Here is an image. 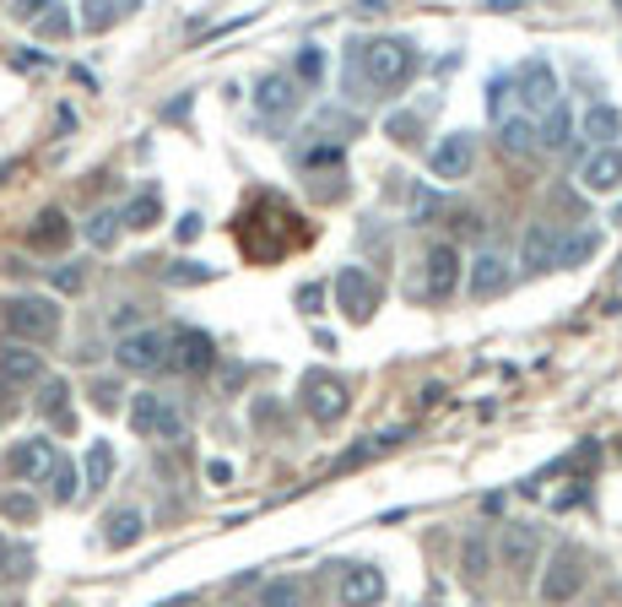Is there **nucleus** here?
I'll list each match as a JSON object with an SVG mask.
<instances>
[{"instance_id": "aec40b11", "label": "nucleus", "mask_w": 622, "mask_h": 607, "mask_svg": "<svg viewBox=\"0 0 622 607\" xmlns=\"http://www.w3.org/2000/svg\"><path fill=\"white\" fill-rule=\"evenodd\" d=\"M146 538V516L135 510V505H124V510H114L109 521H103V542L120 553V548H135V542Z\"/></svg>"}, {"instance_id": "f257e3e1", "label": "nucleus", "mask_w": 622, "mask_h": 607, "mask_svg": "<svg viewBox=\"0 0 622 607\" xmlns=\"http://www.w3.org/2000/svg\"><path fill=\"white\" fill-rule=\"evenodd\" d=\"M417 66H423V55H417V44L406 33H373V39H358L347 50V76L352 82H369L373 93L406 87Z\"/></svg>"}, {"instance_id": "6ab92c4d", "label": "nucleus", "mask_w": 622, "mask_h": 607, "mask_svg": "<svg viewBox=\"0 0 622 607\" xmlns=\"http://www.w3.org/2000/svg\"><path fill=\"white\" fill-rule=\"evenodd\" d=\"M509 288V261L498 256V250H482L471 267H466V293L471 299H498Z\"/></svg>"}, {"instance_id": "2eb2a0df", "label": "nucleus", "mask_w": 622, "mask_h": 607, "mask_svg": "<svg viewBox=\"0 0 622 607\" xmlns=\"http://www.w3.org/2000/svg\"><path fill=\"white\" fill-rule=\"evenodd\" d=\"M579 185H585L590 196H612V191H622V152L618 147H596V152L579 163Z\"/></svg>"}, {"instance_id": "72a5a7b5", "label": "nucleus", "mask_w": 622, "mask_h": 607, "mask_svg": "<svg viewBox=\"0 0 622 607\" xmlns=\"http://www.w3.org/2000/svg\"><path fill=\"white\" fill-rule=\"evenodd\" d=\"M120 212H98L92 223H87V245H98V250H109L114 239H120Z\"/></svg>"}, {"instance_id": "393cba45", "label": "nucleus", "mask_w": 622, "mask_h": 607, "mask_svg": "<svg viewBox=\"0 0 622 607\" xmlns=\"http://www.w3.org/2000/svg\"><path fill=\"white\" fill-rule=\"evenodd\" d=\"M585 136H590L596 147H612L622 136V115L612 104H590V109H585Z\"/></svg>"}, {"instance_id": "5701e85b", "label": "nucleus", "mask_w": 622, "mask_h": 607, "mask_svg": "<svg viewBox=\"0 0 622 607\" xmlns=\"http://www.w3.org/2000/svg\"><path fill=\"white\" fill-rule=\"evenodd\" d=\"M596 250H601V228H574L558 245V267H585L596 261Z\"/></svg>"}, {"instance_id": "c9c22d12", "label": "nucleus", "mask_w": 622, "mask_h": 607, "mask_svg": "<svg viewBox=\"0 0 622 607\" xmlns=\"http://www.w3.org/2000/svg\"><path fill=\"white\" fill-rule=\"evenodd\" d=\"M384 136L401 141V147H412V141L423 136V120H417V115H390V120H384Z\"/></svg>"}, {"instance_id": "58836bf2", "label": "nucleus", "mask_w": 622, "mask_h": 607, "mask_svg": "<svg viewBox=\"0 0 622 607\" xmlns=\"http://www.w3.org/2000/svg\"><path fill=\"white\" fill-rule=\"evenodd\" d=\"M39 33L61 39V33H70V17H65V11H39Z\"/></svg>"}, {"instance_id": "4be33fe9", "label": "nucleus", "mask_w": 622, "mask_h": 607, "mask_svg": "<svg viewBox=\"0 0 622 607\" xmlns=\"http://www.w3.org/2000/svg\"><path fill=\"white\" fill-rule=\"evenodd\" d=\"M568 136H574V115H568V104H553L542 120H536V147H547V152H563L568 147Z\"/></svg>"}, {"instance_id": "c756f323", "label": "nucleus", "mask_w": 622, "mask_h": 607, "mask_svg": "<svg viewBox=\"0 0 622 607\" xmlns=\"http://www.w3.org/2000/svg\"><path fill=\"white\" fill-rule=\"evenodd\" d=\"M44 483H50V499H55V505H70V499L81 494V488H76V483H81V477H76V462H65V456H55V467L44 473Z\"/></svg>"}, {"instance_id": "dca6fc26", "label": "nucleus", "mask_w": 622, "mask_h": 607, "mask_svg": "<svg viewBox=\"0 0 622 607\" xmlns=\"http://www.w3.org/2000/svg\"><path fill=\"white\" fill-rule=\"evenodd\" d=\"M254 109H260L265 120H282V115H293V109H298V82H293L287 71H271V76H260V87H254Z\"/></svg>"}, {"instance_id": "20e7f679", "label": "nucleus", "mask_w": 622, "mask_h": 607, "mask_svg": "<svg viewBox=\"0 0 622 607\" xmlns=\"http://www.w3.org/2000/svg\"><path fill=\"white\" fill-rule=\"evenodd\" d=\"M585 581H590V559H585V548L563 542L558 553H553V564H547V575H542V603L547 607L574 603V597L585 592Z\"/></svg>"}, {"instance_id": "1a4fd4ad", "label": "nucleus", "mask_w": 622, "mask_h": 607, "mask_svg": "<svg viewBox=\"0 0 622 607\" xmlns=\"http://www.w3.org/2000/svg\"><path fill=\"white\" fill-rule=\"evenodd\" d=\"M428 169H434V180H444V185L466 180V174L477 169V136H466V131L438 136L434 152H428Z\"/></svg>"}, {"instance_id": "6e6552de", "label": "nucleus", "mask_w": 622, "mask_h": 607, "mask_svg": "<svg viewBox=\"0 0 622 607\" xmlns=\"http://www.w3.org/2000/svg\"><path fill=\"white\" fill-rule=\"evenodd\" d=\"M347 407H352V397H347V386L330 369H309L304 375V412H309L314 423H341Z\"/></svg>"}, {"instance_id": "9b49d317", "label": "nucleus", "mask_w": 622, "mask_h": 607, "mask_svg": "<svg viewBox=\"0 0 622 607\" xmlns=\"http://www.w3.org/2000/svg\"><path fill=\"white\" fill-rule=\"evenodd\" d=\"M384 592H390V581H384L379 564H347V570H341V586H336V603L341 607H379Z\"/></svg>"}, {"instance_id": "412c9836", "label": "nucleus", "mask_w": 622, "mask_h": 607, "mask_svg": "<svg viewBox=\"0 0 622 607\" xmlns=\"http://www.w3.org/2000/svg\"><path fill=\"white\" fill-rule=\"evenodd\" d=\"M488 570H493V542H488V532H471V538L460 542V575H466L471 586H482Z\"/></svg>"}, {"instance_id": "f704fd0d", "label": "nucleus", "mask_w": 622, "mask_h": 607, "mask_svg": "<svg viewBox=\"0 0 622 607\" xmlns=\"http://www.w3.org/2000/svg\"><path fill=\"white\" fill-rule=\"evenodd\" d=\"M0 516L17 521V527H33V521H39V505H33L28 494H6V499H0Z\"/></svg>"}, {"instance_id": "c85d7f7f", "label": "nucleus", "mask_w": 622, "mask_h": 607, "mask_svg": "<svg viewBox=\"0 0 622 607\" xmlns=\"http://www.w3.org/2000/svg\"><path fill=\"white\" fill-rule=\"evenodd\" d=\"M260 607H304V581H298V575L265 581V586H260Z\"/></svg>"}, {"instance_id": "7ed1b4c3", "label": "nucleus", "mask_w": 622, "mask_h": 607, "mask_svg": "<svg viewBox=\"0 0 622 607\" xmlns=\"http://www.w3.org/2000/svg\"><path fill=\"white\" fill-rule=\"evenodd\" d=\"M455 288H460V250L455 245H428L423 250V271L412 282V299L444 304V299H455Z\"/></svg>"}, {"instance_id": "e433bc0d", "label": "nucleus", "mask_w": 622, "mask_h": 607, "mask_svg": "<svg viewBox=\"0 0 622 607\" xmlns=\"http://www.w3.org/2000/svg\"><path fill=\"white\" fill-rule=\"evenodd\" d=\"M211 277H217V271L200 267V261H174V267H168V282H174V288H189V282H211Z\"/></svg>"}, {"instance_id": "cd10ccee", "label": "nucleus", "mask_w": 622, "mask_h": 607, "mask_svg": "<svg viewBox=\"0 0 622 607\" xmlns=\"http://www.w3.org/2000/svg\"><path fill=\"white\" fill-rule=\"evenodd\" d=\"M157 217H163V196H157V191H141V196L120 212L124 228H157Z\"/></svg>"}, {"instance_id": "f03ea898", "label": "nucleus", "mask_w": 622, "mask_h": 607, "mask_svg": "<svg viewBox=\"0 0 622 607\" xmlns=\"http://www.w3.org/2000/svg\"><path fill=\"white\" fill-rule=\"evenodd\" d=\"M0 321H6V337L22 342V347H39V342L61 337V304L44 299V293H11L0 304Z\"/></svg>"}, {"instance_id": "37998d69", "label": "nucleus", "mask_w": 622, "mask_h": 607, "mask_svg": "<svg viewBox=\"0 0 622 607\" xmlns=\"http://www.w3.org/2000/svg\"><path fill=\"white\" fill-rule=\"evenodd\" d=\"M195 234H200V212H189V217H179V239H195Z\"/></svg>"}, {"instance_id": "7c9ffc66", "label": "nucleus", "mask_w": 622, "mask_h": 607, "mask_svg": "<svg viewBox=\"0 0 622 607\" xmlns=\"http://www.w3.org/2000/svg\"><path fill=\"white\" fill-rule=\"evenodd\" d=\"M120 17H130V0H92V6L81 11V28L103 33V28H114Z\"/></svg>"}, {"instance_id": "a19ab883", "label": "nucleus", "mask_w": 622, "mask_h": 607, "mask_svg": "<svg viewBox=\"0 0 622 607\" xmlns=\"http://www.w3.org/2000/svg\"><path fill=\"white\" fill-rule=\"evenodd\" d=\"M92 402L103 407V412H114V407H120V386H114V380H98V386H92Z\"/></svg>"}, {"instance_id": "b1692460", "label": "nucleus", "mask_w": 622, "mask_h": 607, "mask_svg": "<svg viewBox=\"0 0 622 607\" xmlns=\"http://www.w3.org/2000/svg\"><path fill=\"white\" fill-rule=\"evenodd\" d=\"M39 412H44L55 429H76V412H70V386H65V380H44Z\"/></svg>"}, {"instance_id": "ddd939ff", "label": "nucleus", "mask_w": 622, "mask_h": 607, "mask_svg": "<svg viewBox=\"0 0 622 607\" xmlns=\"http://www.w3.org/2000/svg\"><path fill=\"white\" fill-rule=\"evenodd\" d=\"M558 245H563V223H553V217H536V223L525 228V245H520V267H525V271L558 267Z\"/></svg>"}, {"instance_id": "2f4dec72", "label": "nucleus", "mask_w": 622, "mask_h": 607, "mask_svg": "<svg viewBox=\"0 0 622 607\" xmlns=\"http://www.w3.org/2000/svg\"><path fill=\"white\" fill-rule=\"evenodd\" d=\"M109 477H114V445L92 440V451H87V488H103Z\"/></svg>"}, {"instance_id": "f8f14e48", "label": "nucleus", "mask_w": 622, "mask_h": 607, "mask_svg": "<svg viewBox=\"0 0 622 607\" xmlns=\"http://www.w3.org/2000/svg\"><path fill=\"white\" fill-rule=\"evenodd\" d=\"M514 93L525 98V109H536V115H547V109L558 104V76H553V66H547L542 55H531L525 66L514 71Z\"/></svg>"}, {"instance_id": "4468645a", "label": "nucleus", "mask_w": 622, "mask_h": 607, "mask_svg": "<svg viewBox=\"0 0 622 607\" xmlns=\"http://www.w3.org/2000/svg\"><path fill=\"white\" fill-rule=\"evenodd\" d=\"M211 358H217V347H211L206 332H195V326H179V332L168 337V369L200 375V369H211Z\"/></svg>"}, {"instance_id": "79ce46f5", "label": "nucleus", "mask_w": 622, "mask_h": 607, "mask_svg": "<svg viewBox=\"0 0 622 607\" xmlns=\"http://www.w3.org/2000/svg\"><path fill=\"white\" fill-rule=\"evenodd\" d=\"M319 71H325L319 50H304V55H298V76H304V82H319Z\"/></svg>"}, {"instance_id": "bb28decb", "label": "nucleus", "mask_w": 622, "mask_h": 607, "mask_svg": "<svg viewBox=\"0 0 622 607\" xmlns=\"http://www.w3.org/2000/svg\"><path fill=\"white\" fill-rule=\"evenodd\" d=\"M28 575H33V548H22L0 532V581H28Z\"/></svg>"}, {"instance_id": "a211bd4d", "label": "nucleus", "mask_w": 622, "mask_h": 607, "mask_svg": "<svg viewBox=\"0 0 622 607\" xmlns=\"http://www.w3.org/2000/svg\"><path fill=\"white\" fill-rule=\"evenodd\" d=\"M55 456H61V451H55L50 440H22V445L6 456V473L22 477V483H44V473L55 467Z\"/></svg>"}, {"instance_id": "f3484780", "label": "nucleus", "mask_w": 622, "mask_h": 607, "mask_svg": "<svg viewBox=\"0 0 622 607\" xmlns=\"http://www.w3.org/2000/svg\"><path fill=\"white\" fill-rule=\"evenodd\" d=\"M0 386H44V353H33V347H22V342H6V353H0Z\"/></svg>"}, {"instance_id": "c03bdc74", "label": "nucleus", "mask_w": 622, "mask_h": 607, "mask_svg": "<svg viewBox=\"0 0 622 607\" xmlns=\"http://www.w3.org/2000/svg\"><path fill=\"white\" fill-rule=\"evenodd\" d=\"M206 477H211V483H228V477H233V467H228V462H211V467H206Z\"/></svg>"}, {"instance_id": "4c0bfd02", "label": "nucleus", "mask_w": 622, "mask_h": 607, "mask_svg": "<svg viewBox=\"0 0 622 607\" xmlns=\"http://www.w3.org/2000/svg\"><path fill=\"white\" fill-rule=\"evenodd\" d=\"M81 282H87V271L76 267V261L55 271V288H61V293H81Z\"/></svg>"}, {"instance_id": "423d86ee", "label": "nucleus", "mask_w": 622, "mask_h": 607, "mask_svg": "<svg viewBox=\"0 0 622 607\" xmlns=\"http://www.w3.org/2000/svg\"><path fill=\"white\" fill-rule=\"evenodd\" d=\"M498 559L514 581H531V570L542 564V527L536 521H509L503 542H498Z\"/></svg>"}, {"instance_id": "39448f33", "label": "nucleus", "mask_w": 622, "mask_h": 607, "mask_svg": "<svg viewBox=\"0 0 622 607\" xmlns=\"http://www.w3.org/2000/svg\"><path fill=\"white\" fill-rule=\"evenodd\" d=\"M130 429L141 434V440H185V412L168 402V397H157V391H141L135 402H130Z\"/></svg>"}, {"instance_id": "473e14b6", "label": "nucleus", "mask_w": 622, "mask_h": 607, "mask_svg": "<svg viewBox=\"0 0 622 607\" xmlns=\"http://www.w3.org/2000/svg\"><path fill=\"white\" fill-rule=\"evenodd\" d=\"M65 239H70V223H65L61 212H44V217H39V228H33V245L55 250V245H65Z\"/></svg>"}, {"instance_id": "0eeeda50", "label": "nucleus", "mask_w": 622, "mask_h": 607, "mask_svg": "<svg viewBox=\"0 0 622 607\" xmlns=\"http://www.w3.org/2000/svg\"><path fill=\"white\" fill-rule=\"evenodd\" d=\"M330 288H336V304L347 310V321H358V326L373 321V310H379V299H384V293H379V277L363 267H341Z\"/></svg>"}, {"instance_id": "a878e982", "label": "nucleus", "mask_w": 622, "mask_h": 607, "mask_svg": "<svg viewBox=\"0 0 622 607\" xmlns=\"http://www.w3.org/2000/svg\"><path fill=\"white\" fill-rule=\"evenodd\" d=\"M498 147H503V152H514V158H531V152H536V126H531V120H520V115H514V120H503V126H498Z\"/></svg>"}, {"instance_id": "ea45409f", "label": "nucleus", "mask_w": 622, "mask_h": 607, "mask_svg": "<svg viewBox=\"0 0 622 607\" xmlns=\"http://www.w3.org/2000/svg\"><path fill=\"white\" fill-rule=\"evenodd\" d=\"M509 93H514V76H493V82H488V109H503V98H509Z\"/></svg>"}, {"instance_id": "9d476101", "label": "nucleus", "mask_w": 622, "mask_h": 607, "mask_svg": "<svg viewBox=\"0 0 622 607\" xmlns=\"http://www.w3.org/2000/svg\"><path fill=\"white\" fill-rule=\"evenodd\" d=\"M114 358L130 375H157V369H168V332H130L120 337Z\"/></svg>"}]
</instances>
